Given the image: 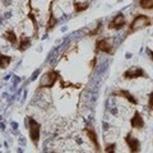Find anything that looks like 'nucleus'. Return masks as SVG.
Masks as SVG:
<instances>
[{
	"instance_id": "nucleus-8",
	"label": "nucleus",
	"mask_w": 153,
	"mask_h": 153,
	"mask_svg": "<svg viewBox=\"0 0 153 153\" xmlns=\"http://www.w3.org/2000/svg\"><path fill=\"white\" fill-rule=\"evenodd\" d=\"M124 142L130 153H139L142 151V142L134 135L133 131H128L124 137Z\"/></svg>"
},
{
	"instance_id": "nucleus-7",
	"label": "nucleus",
	"mask_w": 153,
	"mask_h": 153,
	"mask_svg": "<svg viewBox=\"0 0 153 153\" xmlns=\"http://www.w3.org/2000/svg\"><path fill=\"white\" fill-rule=\"evenodd\" d=\"M111 97L123 98V100H125V101H128L130 105H133V106H138V105H139V100L137 98V96L125 88H119L116 91H114V92H111Z\"/></svg>"
},
{
	"instance_id": "nucleus-4",
	"label": "nucleus",
	"mask_w": 153,
	"mask_h": 153,
	"mask_svg": "<svg viewBox=\"0 0 153 153\" xmlns=\"http://www.w3.org/2000/svg\"><path fill=\"white\" fill-rule=\"evenodd\" d=\"M98 54H107V55L115 54V46L111 37H102L94 42V55Z\"/></svg>"
},
{
	"instance_id": "nucleus-16",
	"label": "nucleus",
	"mask_w": 153,
	"mask_h": 153,
	"mask_svg": "<svg viewBox=\"0 0 153 153\" xmlns=\"http://www.w3.org/2000/svg\"><path fill=\"white\" fill-rule=\"evenodd\" d=\"M102 26H103V22H102V19H98L97 22H96V26L91 30L87 35V37H96V36H100L101 35V32H102Z\"/></svg>"
},
{
	"instance_id": "nucleus-3",
	"label": "nucleus",
	"mask_w": 153,
	"mask_h": 153,
	"mask_svg": "<svg viewBox=\"0 0 153 153\" xmlns=\"http://www.w3.org/2000/svg\"><path fill=\"white\" fill-rule=\"evenodd\" d=\"M26 124L31 143L35 148H38V144H40L41 140V124L32 116H26Z\"/></svg>"
},
{
	"instance_id": "nucleus-12",
	"label": "nucleus",
	"mask_w": 153,
	"mask_h": 153,
	"mask_svg": "<svg viewBox=\"0 0 153 153\" xmlns=\"http://www.w3.org/2000/svg\"><path fill=\"white\" fill-rule=\"evenodd\" d=\"M32 45V38L30 36H26V35H21L19 36V40H18V51H21V52H25L27 51L28 49L31 47Z\"/></svg>"
},
{
	"instance_id": "nucleus-5",
	"label": "nucleus",
	"mask_w": 153,
	"mask_h": 153,
	"mask_svg": "<svg viewBox=\"0 0 153 153\" xmlns=\"http://www.w3.org/2000/svg\"><path fill=\"white\" fill-rule=\"evenodd\" d=\"M123 78L125 80H135V79H149L148 73L139 65H131L123 73Z\"/></svg>"
},
{
	"instance_id": "nucleus-11",
	"label": "nucleus",
	"mask_w": 153,
	"mask_h": 153,
	"mask_svg": "<svg viewBox=\"0 0 153 153\" xmlns=\"http://www.w3.org/2000/svg\"><path fill=\"white\" fill-rule=\"evenodd\" d=\"M130 126L134 130H143V129L146 128V121H144V119H143L142 114L138 111V110L134 111L133 116L130 117Z\"/></svg>"
},
{
	"instance_id": "nucleus-21",
	"label": "nucleus",
	"mask_w": 153,
	"mask_h": 153,
	"mask_svg": "<svg viewBox=\"0 0 153 153\" xmlns=\"http://www.w3.org/2000/svg\"><path fill=\"white\" fill-rule=\"evenodd\" d=\"M146 54L148 55V59H149L153 63V50L151 49V47H147V49H146Z\"/></svg>"
},
{
	"instance_id": "nucleus-13",
	"label": "nucleus",
	"mask_w": 153,
	"mask_h": 153,
	"mask_svg": "<svg viewBox=\"0 0 153 153\" xmlns=\"http://www.w3.org/2000/svg\"><path fill=\"white\" fill-rule=\"evenodd\" d=\"M4 40L8 41L10 45H18V40H19V36H17V33L14 30H12V28H8V30L4 32Z\"/></svg>"
},
{
	"instance_id": "nucleus-6",
	"label": "nucleus",
	"mask_w": 153,
	"mask_h": 153,
	"mask_svg": "<svg viewBox=\"0 0 153 153\" xmlns=\"http://www.w3.org/2000/svg\"><path fill=\"white\" fill-rule=\"evenodd\" d=\"M56 1H57V0H51L50 4H49L47 21H46V25H45V35H49V33L57 26V23H59V18H57L55 16V13H54V5H55Z\"/></svg>"
},
{
	"instance_id": "nucleus-14",
	"label": "nucleus",
	"mask_w": 153,
	"mask_h": 153,
	"mask_svg": "<svg viewBox=\"0 0 153 153\" xmlns=\"http://www.w3.org/2000/svg\"><path fill=\"white\" fill-rule=\"evenodd\" d=\"M89 7H91L89 1H78V0H74V1H73V10H74L75 14L85 12Z\"/></svg>"
},
{
	"instance_id": "nucleus-22",
	"label": "nucleus",
	"mask_w": 153,
	"mask_h": 153,
	"mask_svg": "<svg viewBox=\"0 0 153 153\" xmlns=\"http://www.w3.org/2000/svg\"><path fill=\"white\" fill-rule=\"evenodd\" d=\"M96 63H97V55H94V56H93V60H91L89 68H91V69H93L94 66H96Z\"/></svg>"
},
{
	"instance_id": "nucleus-9",
	"label": "nucleus",
	"mask_w": 153,
	"mask_h": 153,
	"mask_svg": "<svg viewBox=\"0 0 153 153\" xmlns=\"http://www.w3.org/2000/svg\"><path fill=\"white\" fill-rule=\"evenodd\" d=\"M83 133L85 134V137H87L88 140L91 142L94 152H101L102 147H101V143H100V138H98V134L96 131V129L93 126H85L83 129Z\"/></svg>"
},
{
	"instance_id": "nucleus-19",
	"label": "nucleus",
	"mask_w": 153,
	"mask_h": 153,
	"mask_svg": "<svg viewBox=\"0 0 153 153\" xmlns=\"http://www.w3.org/2000/svg\"><path fill=\"white\" fill-rule=\"evenodd\" d=\"M147 110H148V114H152L153 112V91H151L149 94H148V100H147Z\"/></svg>"
},
{
	"instance_id": "nucleus-18",
	"label": "nucleus",
	"mask_w": 153,
	"mask_h": 153,
	"mask_svg": "<svg viewBox=\"0 0 153 153\" xmlns=\"http://www.w3.org/2000/svg\"><path fill=\"white\" fill-rule=\"evenodd\" d=\"M137 7L143 10H153V0H137Z\"/></svg>"
},
{
	"instance_id": "nucleus-20",
	"label": "nucleus",
	"mask_w": 153,
	"mask_h": 153,
	"mask_svg": "<svg viewBox=\"0 0 153 153\" xmlns=\"http://www.w3.org/2000/svg\"><path fill=\"white\" fill-rule=\"evenodd\" d=\"M103 152L105 153H114L116 152V143L112 142V143H107L106 146L103 148Z\"/></svg>"
},
{
	"instance_id": "nucleus-15",
	"label": "nucleus",
	"mask_w": 153,
	"mask_h": 153,
	"mask_svg": "<svg viewBox=\"0 0 153 153\" xmlns=\"http://www.w3.org/2000/svg\"><path fill=\"white\" fill-rule=\"evenodd\" d=\"M13 60H14V57L12 55H7V54H3V52H0V70L7 69L8 66L12 64Z\"/></svg>"
},
{
	"instance_id": "nucleus-17",
	"label": "nucleus",
	"mask_w": 153,
	"mask_h": 153,
	"mask_svg": "<svg viewBox=\"0 0 153 153\" xmlns=\"http://www.w3.org/2000/svg\"><path fill=\"white\" fill-rule=\"evenodd\" d=\"M27 18L30 19L33 25V37L35 38H38V23H37V19L35 17V14H33V10H30L27 14Z\"/></svg>"
},
{
	"instance_id": "nucleus-2",
	"label": "nucleus",
	"mask_w": 153,
	"mask_h": 153,
	"mask_svg": "<svg viewBox=\"0 0 153 153\" xmlns=\"http://www.w3.org/2000/svg\"><path fill=\"white\" fill-rule=\"evenodd\" d=\"M60 78H61V73L57 69H55V68L47 69L45 73L41 75L40 80H38L37 91H40V89H51L60 80Z\"/></svg>"
},
{
	"instance_id": "nucleus-10",
	"label": "nucleus",
	"mask_w": 153,
	"mask_h": 153,
	"mask_svg": "<svg viewBox=\"0 0 153 153\" xmlns=\"http://www.w3.org/2000/svg\"><path fill=\"white\" fill-rule=\"evenodd\" d=\"M125 26H126V17H125V14L120 12V13H117L116 16H114V18L110 21L107 28L108 30H112V31H120Z\"/></svg>"
},
{
	"instance_id": "nucleus-1",
	"label": "nucleus",
	"mask_w": 153,
	"mask_h": 153,
	"mask_svg": "<svg viewBox=\"0 0 153 153\" xmlns=\"http://www.w3.org/2000/svg\"><path fill=\"white\" fill-rule=\"evenodd\" d=\"M153 25V18L148 14H143V13H138L134 16V18L131 19V22L129 23L128 30L125 32V37H129L130 35L139 32L142 30H146V28L151 27Z\"/></svg>"
}]
</instances>
